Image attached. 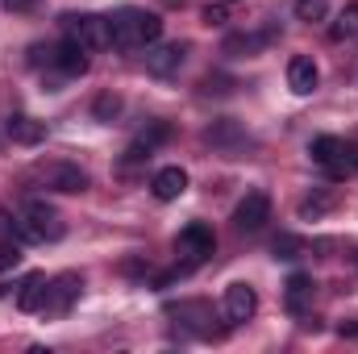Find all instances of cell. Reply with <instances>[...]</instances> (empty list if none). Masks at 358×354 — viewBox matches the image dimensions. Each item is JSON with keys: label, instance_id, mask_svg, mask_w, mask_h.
<instances>
[{"label": "cell", "instance_id": "12", "mask_svg": "<svg viewBox=\"0 0 358 354\" xmlns=\"http://www.w3.org/2000/svg\"><path fill=\"white\" fill-rule=\"evenodd\" d=\"M42 179H46V187L67 192V196H76V192H84V187H88V176H84L76 163H50Z\"/></svg>", "mask_w": 358, "mask_h": 354}, {"label": "cell", "instance_id": "6", "mask_svg": "<svg viewBox=\"0 0 358 354\" xmlns=\"http://www.w3.org/2000/svg\"><path fill=\"white\" fill-rule=\"evenodd\" d=\"M308 155H313V163H317V167H325L334 179H342L346 171H350V163H346V142H342V138H334V134L313 138Z\"/></svg>", "mask_w": 358, "mask_h": 354}, {"label": "cell", "instance_id": "21", "mask_svg": "<svg viewBox=\"0 0 358 354\" xmlns=\"http://www.w3.org/2000/svg\"><path fill=\"white\" fill-rule=\"evenodd\" d=\"M329 208H334V196H329V192H317V196L300 200V221H317V217H325Z\"/></svg>", "mask_w": 358, "mask_h": 354}, {"label": "cell", "instance_id": "1", "mask_svg": "<svg viewBox=\"0 0 358 354\" xmlns=\"http://www.w3.org/2000/svg\"><path fill=\"white\" fill-rule=\"evenodd\" d=\"M108 34L117 50H138V46H155L163 34V17L146 13V8H117L108 17Z\"/></svg>", "mask_w": 358, "mask_h": 354}, {"label": "cell", "instance_id": "29", "mask_svg": "<svg viewBox=\"0 0 358 354\" xmlns=\"http://www.w3.org/2000/svg\"><path fill=\"white\" fill-rule=\"evenodd\" d=\"M338 334H342V338H358V321H342Z\"/></svg>", "mask_w": 358, "mask_h": 354}, {"label": "cell", "instance_id": "22", "mask_svg": "<svg viewBox=\"0 0 358 354\" xmlns=\"http://www.w3.org/2000/svg\"><path fill=\"white\" fill-rule=\"evenodd\" d=\"M208 142H213V146H229V142H242V129H238V125L225 117V121H217V125L208 129Z\"/></svg>", "mask_w": 358, "mask_h": 354}, {"label": "cell", "instance_id": "15", "mask_svg": "<svg viewBox=\"0 0 358 354\" xmlns=\"http://www.w3.org/2000/svg\"><path fill=\"white\" fill-rule=\"evenodd\" d=\"M150 192H155L163 204H167V200H179V196L187 192V171H183V167H163V171H155Z\"/></svg>", "mask_w": 358, "mask_h": 354}, {"label": "cell", "instance_id": "8", "mask_svg": "<svg viewBox=\"0 0 358 354\" xmlns=\"http://www.w3.org/2000/svg\"><path fill=\"white\" fill-rule=\"evenodd\" d=\"M167 138H171V125H167V121H150V125H146V129H142V134L125 146V167L146 163V159H150V155H155Z\"/></svg>", "mask_w": 358, "mask_h": 354}, {"label": "cell", "instance_id": "13", "mask_svg": "<svg viewBox=\"0 0 358 354\" xmlns=\"http://www.w3.org/2000/svg\"><path fill=\"white\" fill-rule=\"evenodd\" d=\"M308 300H313V275H304V271L287 275V283H283V304H287V313H292V317H304Z\"/></svg>", "mask_w": 358, "mask_h": 354}, {"label": "cell", "instance_id": "23", "mask_svg": "<svg viewBox=\"0 0 358 354\" xmlns=\"http://www.w3.org/2000/svg\"><path fill=\"white\" fill-rule=\"evenodd\" d=\"M300 250H304V242H300L296 234H279V238L271 242V255H275V259H300Z\"/></svg>", "mask_w": 358, "mask_h": 354}, {"label": "cell", "instance_id": "4", "mask_svg": "<svg viewBox=\"0 0 358 354\" xmlns=\"http://www.w3.org/2000/svg\"><path fill=\"white\" fill-rule=\"evenodd\" d=\"M267 221H271V196L263 192V187L246 192V196H242V204L234 208V225H238L242 234H259Z\"/></svg>", "mask_w": 358, "mask_h": 354}, {"label": "cell", "instance_id": "17", "mask_svg": "<svg viewBox=\"0 0 358 354\" xmlns=\"http://www.w3.org/2000/svg\"><path fill=\"white\" fill-rule=\"evenodd\" d=\"M275 34H229L225 42H221V55H229V59H250V55H259L263 46H267Z\"/></svg>", "mask_w": 358, "mask_h": 354}, {"label": "cell", "instance_id": "26", "mask_svg": "<svg viewBox=\"0 0 358 354\" xmlns=\"http://www.w3.org/2000/svg\"><path fill=\"white\" fill-rule=\"evenodd\" d=\"M200 92H204V96H225V92H234V80H225V76H208V80H200Z\"/></svg>", "mask_w": 358, "mask_h": 354}, {"label": "cell", "instance_id": "20", "mask_svg": "<svg viewBox=\"0 0 358 354\" xmlns=\"http://www.w3.org/2000/svg\"><path fill=\"white\" fill-rule=\"evenodd\" d=\"M92 117H96L100 125H113V121L121 117V96H117V92H100L96 104H92Z\"/></svg>", "mask_w": 358, "mask_h": 354}, {"label": "cell", "instance_id": "19", "mask_svg": "<svg viewBox=\"0 0 358 354\" xmlns=\"http://www.w3.org/2000/svg\"><path fill=\"white\" fill-rule=\"evenodd\" d=\"M329 38H334V42H350V38H358V0H350V4L338 13V21L329 25Z\"/></svg>", "mask_w": 358, "mask_h": 354}, {"label": "cell", "instance_id": "10", "mask_svg": "<svg viewBox=\"0 0 358 354\" xmlns=\"http://www.w3.org/2000/svg\"><path fill=\"white\" fill-rule=\"evenodd\" d=\"M259 313V292L250 283H229L225 288V317L238 325V321H250Z\"/></svg>", "mask_w": 358, "mask_h": 354}, {"label": "cell", "instance_id": "24", "mask_svg": "<svg viewBox=\"0 0 358 354\" xmlns=\"http://www.w3.org/2000/svg\"><path fill=\"white\" fill-rule=\"evenodd\" d=\"M329 0H296V17L300 21H325Z\"/></svg>", "mask_w": 358, "mask_h": 354}, {"label": "cell", "instance_id": "5", "mask_svg": "<svg viewBox=\"0 0 358 354\" xmlns=\"http://www.w3.org/2000/svg\"><path fill=\"white\" fill-rule=\"evenodd\" d=\"M67 21V29H71V38L84 46V50H104V46H113V34H108V17H63Z\"/></svg>", "mask_w": 358, "mask_h": 354}, {"label": "cell", "instance_id": "25", "mask_svg": "<svg viewBox=\"0 0 358 354\" xmlns=\"http://www.w3.org/2000/svg\"><path fill=\"white\" fill-rule=\"evenodd\" d=\"M229 13H234V4L217 0V4H208V8H204V25H225V21H229Z\"/></svg>", "mask_w": 358, "mask_h": 354}, {"label": "cell", "instance_id": "2", "mask_svg": "<svg viewBox=\"0 0 358 354\" xmlns=\"http://www.w3.org/2000/svg\"><path fill=\"white\" fill-rule=\"evenodd\" d=\"M13 234L21 242H59L63 238V221L46 200H29L21 217H13Z\"/></svg>", "mask_w": 358, "mask_h": 354}, {"label": "cell", "instance_id": "16", "mask_svg": "<svg viewBox=\"0 0 358 354\" xmlns=\"http://www.w3.org/2000/svg\"><path fill=\"white\" fill-rule=\"evenodd\" d=\"M4 129H8V138H13L17 146H38V142H46V125L34 121V117H25V113H13Z\"/></svg>", "mask_w": 358, "mask_h": 354}, {"label": "cell", "instance_id": "30", "mask_svg": "<svg viewBox=\"0 0 358 354\" xmlns=\"http://www.w3.org/2000/svg\"><path fill=\"white\" fill-rule=\"evenodd\" d=\"M346 163L358 171V142H346Z\"/></svg>", "mask_w": 358, "mask_h": 354}, {"label": "cell", "instance_id": "11", "mask_svg": "<svg viewBox=\"0 0 358 354\" xmlns=\"http://www.w3.org/2000/svg\"><path fill=\"white\" fill-rule=\"evenodd\" d=\"M46 292H50V279L42 271H29L17 288V309L21 313H42L46 309Z\"/></svg>", "mask_w": 358, "mask_h": 354}, {"label": "cell", "instance_id": "3", "mask_svg": "<svg viewBox=\"0 0 358 354\" xmlns=\"http://www.w3.org/2000/svg\"><path fill=\"white\" fill-rule=\"evenodd\" d=\"M213 250H217V234H213V225L192 221V225H183V229H179L176 255L183 259V267H200L204 259H213Z\"/></svg>", "mask_w": 358, "mask_h": 354}, {"label": "cell", "instance_id": "7", "mask_svg": "<svg viewBox=\"0 0 358 354\" xmlns=\"http://www.w3.org/2000/svg\"><path fill=\"white\" fill-rule=\"evenodd\" d=\"M183 55H187V46L183 42H155V46H146V71L155 76V80H171L179 76V67H183Z\"/></svg>", "mask_w": 358, "mask_h": 354}, {"label": "cell", "instance_id": "31", "mask_svg": "<svg viewBox=\"0 0 358 354\" xmlns=\"http://www.w3.org/2000/svg\"><path fill=\"white\" fill-rule=\"evenodd\" d=\"M0 234H13V217H8L4 208H0Z\"/></svg>", "mask_w": 358, "mask_h": 354}, {"label": "cell", "instance_id": "9", "mask_svg": "<svg viewBox=\"0 0 358 354\" xmlns=\"http://www.w3.org/2000/svg\"><path fill=\"white\" fill-rule=\"evenodd\" d=\"M80 288H84V279H80L76 271H63L59 279H50V292H46V309H42V313H55V317H63V313L76 304Z\"/></svg>", "mask_w": 358, "mask_h": 354}, {"label": "cell", "instance_id": "14", "mask_svg": "<svg viewBox=\"0 0 358 354\" xmlns=\"http://www.w3.org/2000/svg\"><path fill=\"white\" fill-rule=\"evenodd\" d=\"M317 80H321V71H317V63L308 55H296L287 63V88L296 92V96H308V92L317 88Z\"/></svg>", "mask_w": 358, "mask_h": 354}, {"label": "cell", "instance_id": "27", "mask_svg": "<svg viewBox=\"0 0 358 354\" xmlns=\"http://www.w3.org/2000/svg\"><path fill=\"white\" fill-rule=\"evenodd\" d=\"M21 263V246L17 242H0V271H13Z\"/></svg>", "mask_w": 358, "mask_h": 354}, {"label": "cell", "instance_id": "18", "mask_svg": "<svg viewBox=\"0 0 358 354\" xmlns=\"http://www.w3.org/2000/svg\"><path fill=\"white\" fill-rule=\"evenodd\" d=\"M55 67H59L63 76H84V71H88V50H84L76 38H67L63 46H55Z\"/></svg>", "mask_w": 358, "mask_h": 354}, {"label": "cell", "instance_id": "28", "mask_svg": "<svg viewBox=\"0 0 358 354\" xmlns=\"http://www.w3.org/2000/svg\"><path fill=\"white\" fill-rule=\"evenodd\" d=\"M8 13H34V0H0Z\"/></svg>", "mask_w": 358, "mask_h": 354}]
</instances>
